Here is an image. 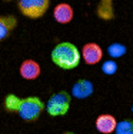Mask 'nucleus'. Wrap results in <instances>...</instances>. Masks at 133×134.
I'll return each instance as SVG.
<instances>
[{"label":"nucleus","instance_id":"7","mask_svg":"<svg viewBox=\"0 0 133 134\" xmlns=\"http://www.w3.org/2000/svg\"><path fill=\"white\" fill-rule=\"evenodd\" d=\"M73 16H75V12H73V7L67 3H59V4L55 6L53 9V17L55 20L60 24H67L73 20Z\"/></svg>","mask_w":133,"mask_h":134},{"label":"nucleus","instance_id":"9","mask_svg":"<svg viewBox=\"0 0 133 134\" xmlns=\"http://www.w3.org/2000/svg\"><path fill=\"white\" fill-rule=\"evenodd\" d=\"M116 124H118V121H116L115 116H112V114H100L96 119L94 126H96V130L99 133L112 134V133H115Z\"/></svg>","mask_w":133,"mask_h":134},{"label":"nucleus","instance_id":"8","mask_svg":"<svg viewBox=\"0 0 133 134\" xmlns=\"http://www.w3.org/2000/svg\"><path fill=\"white\" fill-rule=\"evenodd\" d=\"M93 83L90 80H86V79H80L73 84L72 87V96L75 98H79V100H83V98H87L93 94Z\"/></svg>","mask_w":133,"mask_h":134},{"label":"nucleus","instance_id":"6","mask_svg":"<svg viewBox=\"0 0 133 134\" xmlns=\"http://www.w3.org/2000/svg\"><path fill=\"white\" fill-rule=\"evenodd\" d=\"M19 73H20V76L24 80H36L40 76V73H42V69H40V64L36 60L27 59L20 64Z\"/></svg>","mask_w":133,"mask_h":134},{"label":"nucleus","instance_id":"1","mask_svg":"<svg viewBox=\"0 0 133 134\" xmlns=\"http://www.w3.org/2000/svg\"><path fill=\"white\" fill-rule=\"evenodd\" d=\"M50 59L57 67L63 70H73L80 64L82 54L73 43L62 41L56 44L50 53Z\"/></svg>","mask_w":133,"mask_h":134},{"label":"nucleus","instance_id":"2","mask_svg":"<svg viewBox=\"0 0 133 134\" xmlns=\"http://www.w3.org/2000/svg\"><path fill=\"white\" fill-rule=\"evenodd\" d=\"M44 108H46V104L42 101V98L30 96V97L22 98V104L17 113L20 119L24 121H36L39 120Z\"/></svg>","mask_w":133,"mask_h":134},{"label":"nucleus","instance_id":"17","mask_svg":"<svg viewBox=\"0 0 133 134\" xmlns=\"http://www.w3.org/2000/svg\"><path fill=\"white\" fill-rule=\"evenodd\" d=\"M4 2H12V0H4Z\"/></svg>","mask_w":133,"mask_h":134},{"label":"nucleus","instance_id":"3","mask_svg":"<svg viewBox=\"0 0 133 134\" xmlns=\"http://www.w3.org/2000/svg\"><path fill=\"white\" fill-rule=\"evenodd\" d=\"M70 100H72V96L65 90L53 94L52 97L47 100V104H46L47 114H49L50 117L65 116L69 111V108H70Z\"/></svg>","mask_w":133,"mask_h":134},{"label":"nucleus","instance_id":"12","mask_svg":"<svg viewBox=\"0 0 133 134\" xmlns=\"http://www.w3.org/2000/svg\"><path fill=\"white\" fill-rule=\"evenodd\" d=\"M20 104H22V98L16 94H7L4 97V101H3L4 110L7 113H17L19 108H20Z\"/></svg>","mask_w":133,"mask_h":134},{"label":"nucleus","instance_id":"15","mask_svg":"<svg viewBox=\"0 0 133 134\" xmlns=\"http://www.w3.org/2000/svg\"><path fill=\"white\" fill-rule=\"evenodd\" d=\"M102 71L106 76H113L116 71H118V63L115 60H107L102 64Z\"/></svg>","mask_w":133,"mask_h":134},{"label":"nucleus","instance_id":"5","mask_svg":"<svg viewBox=\"0 0 133 134\" xmlns=\"http://www.w3.org/2000/svg\"><path fill=\"white\" fill-rule=\"evenodd\" d=\"M82 59L89 66L97 64L103 57V50L97 43H86L82 47Z\"/></svg>","mask_w":133,"mask_h":134},{"label":"nucleus","instance_id":"4","mask_svg":"<svg viewBox=\"0 0 133 134\" xmlns=\"http://www.w3.org/2000/svg\"><path fill=\"white\" fill-rule=\"evenodd\" d=\"M50 0H17L20 13L27 19H40L49 10Z\"/></svg>","mask_w":133,"mask_h":134},{"label":"nucleus","instance_id":"11","mask_svg":"<svg viewBox=\"0 0 133 134\" xmlns=\"http://www.w3.org/2000/svg\"><path fill=\"white\" fill-rule=\"evenodd\" d=\"M96 14L102 20H112L115 17V10H113V0H100L99 6L96 9Z\"/></svg>","mask_w":133,"mask_h":134},{"label":"nucleus","instance_id":"14","mask_svg":"<svg viewBox=\"0 0 133 134\" xmlns=\"http://www.w3.org/2000/svg\"><path fill=\"white\" fill-rule=\"evenodd\" d=\"M116 134H133V120H122L116 124L115 129Z\"/></svg>","mask_w":133,"mask_h":134},{"label":"nucleus","instance_id":"16","mask_svg":"<svg viewBox=\"0 0 133 134\" xmlns=\"http://www.w3.org/2000/svg\"><path fill=\"white\" fill-rule=\"evenodd\" d=\"M63 134H75V133H72V131H66V133H63Z\"/></svg>","mask_w":133,"mask_h":134},{"label":"nucleus","instance_id":"13","mask_svg":"<svg viewBox=\"0 0 133 134\" xmlns=\"http://www.w3.org/2000/svg\"><path fill=\"white\" fill-rule=\"evenodd\" d=\"M126 52H127V49H126V46L122 43H112L107 47V54H109L112 59H119V57L125 56Z\"/></svg>","mask_w":133,"mask_h":134},{"label":"nucleus","instance_id":"10","mask_svg":"<svg viewBox=\"0 0 133 134\" xmlns=\"http://www.w3.org/2000/svg\"><path fill=\"white\" fill-rule=\"evenodd\" d=\"M17 27V17L13 14L0 16V41L6 40L10 33Z\"/></svg>","mask_w":133,"mask_h":134},{"label":"nucleus","instance_id":"18","mask_svg":"<svg viewBox=\"0 0 133 134\" xmlns=\"http://www.w3.org/2000/svg\"><path fill=\"white\" fill-rule=\"evenodd\" d=\"M132 113H133V106H132Z\"/></svg>","mask_w":133,"mask_h":134}]
</instances>
